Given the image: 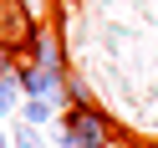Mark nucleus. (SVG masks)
Instances as JSON below:
<instances>
[{
  "label": "nucleus",
  "instance_id": "1",
  "mask_svg": "<svg viewBox=\"0 0 158 148\" xmlns=\"http://www.w3.org/2000/svg\"><path fill=\"white\" fill-rule=\"evenodd\" d=\"M61 128L72 133V148H112V117L97 112L92 102H77L61 112Z\"/></svg>",
  "mask_w": 158,
  "mask_h": 148
},
{
  "label": "nucleus",
  "instance_id": "2",
  "mask_svg": "<svg viewBox=\"0 0 158 148\" xmlns=\"http://www.w3.org/2000/svg\"><path fill=\"white\" fill-rule=\"evenodd\" d=\"M15 77H21V92L26 97H46V102H56L66 112L72 107V92H66V72H51V66H15Z\"/></svg>",
  "mask_w": 158,
  "mask_h": 148
},
{
  "label": "nucleus",
  "instance_id": "3",
  "mask_svg": "<svg viewBox=\"0 0 158 148\" xmlns=\"http://www.w3.org/2000/svg\"><path fill=\"white\" fill-rule=\"evenodd\" d=\"M0 41H10L15 51L21 46H36V26H31L26 0H0Z\"/></svg>",
  "mask_w": 158,
  "mask_h": 148
},
{
  "label": "nucleus",
  "instance_id": "4",
  "mask_svg": "<svg viewBox=\"0 0 158 148\" xmlns=\"http://www.w3.org/2000/svg\"><path fill=\"white\" fill-rule=\"evenodd\" d=\"M36 61L51 66V72H66V51H61V41L51 31H36Z\"/></svg>",
  "mask_w": 158,
  "mask_h": 148
},
{
  "label": "nucleus",
  "instance_id": "5",
  "mask_svg": "<svg viewBox=\"0 0 158 148\" xmlns=\"http://www.w3.org/2000/svg\"><path fill=\"white\" fill-rule=\"evenodd\" d=\"M56 112H61V107L46 102V97H26V102H21V123H31V128H51Z\"/></svg>",
  "mask_w": 158,
  "mask_h": 148
},
{
  "label": "nucleus",
  "instance_id": "6",
  "mask_svg": "<svg viewBox=\"0 0 158 148\" xmlns=\"http://www.w3.org/2000/svg\"><path fill=\"white\" fill-rule=\"evenodd\" d=\"M21 102H26L21 77H15V72H5V77H0V117H15V112H21Z\"/></svg>",
  "mask_w": 158,
  "mask_h": 148
},
{
  "label": "nucleus",
  "instance_id": "7",
  "mask_svg": "<svg viewBox=\"0 0 158 148\" xmlns=\"http://www.w3.org/2000/svg\"><path fill=\"white\" fill-rule=\"evenodd\" d=\"M10 148H46V143H41V128L15 123V128H10Z\"/></svg>",
  "mask_w": 158,
  "mask_h": 148
},
{
  "label": "nucleus",
  "instance_id": "8",
  "mask_svg": "<svg viewBox=\"0 0 158 148\" xmlns=\"http://www.w3.org/2000/svg\"><path fill=\"white\" fill-rule=\"evenodd\" d=\"M5 72H15V46L10 41H0V77H5Z\"/></svg>",
  "mask_w": 158,
  "mask_h": 148
},
{
  "label": "nucleus",
  "instance_id": "9",
  "mask_svg": "<svg viewBox=\"0 0 158 148\" xmlns=\"http://www.w3.org/2000/svg\"><path fill=\"white\" fill-rule=\"evenodd\" d=\"M0 148H10V133H5V128H0Z\"/></svg>",
  "mask_w": 158,
  "mask_h": 148
},
{
  "label": "nucleus",
  "instance_id": "10",
  "mask_svg": "<svg viewBox=\"0 0 158 148\" xmlns=\"http://www.w3.org/2000/svg\"><path fill=\"white\" fill-rule=\"evenodd\" d=\"M112 148H127V143H117V138H112Z\"/></svg>",
  "mask_w": 158,
  "mask_h": 148
},
{
  "label": "nucleus",
  "instance_id": "11",
  "mask_svg": "<svg viewBox=\"0 0 158 148\" xmlns=\"http://www.w3.org/2000/svg\"><path fill=\"white\" fill-rule=\"evenodd\" d=\"M153 148H158V143H153Z\"/></svg>",
  "mask_w": 158,
  "mask_h": 148
}]
</instances>
